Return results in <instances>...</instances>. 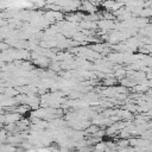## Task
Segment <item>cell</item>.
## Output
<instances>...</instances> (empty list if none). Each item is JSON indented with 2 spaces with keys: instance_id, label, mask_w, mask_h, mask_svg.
<instances>
[{
  "instance_id": "cell-1",
  "label": "cell",
  "mask_w": 152,
  "mask_h": 152,
  "mask_svg": "<svg viewBox=\"0 0 152 152\" xmlns=\"http://www.w3.org/2000/svg\"><path fill=\"white\" fill-rule=\"evenodd\" d=\"M80 10L87 11V12H89L90 14H93V13L96 11V8L94 7V5H93V4H90V2H84V4H82V7H81Z\"/></svg>"
},
{
  "instance_id": "cell-2",
  "label": "cell",
  "mask_w": 152,
  "mask_h": 152,
  "mask_svg": "<svg viewBox=\"0 0 152 152\" xmlns=\"http://www.w3.org/2000/svg\"><path fill=\"white\" fill-rule=\"evenodd\" d=\"M28 126H30V122H28V120H26V119H21V120H19V121L17 122L18 129H26V128H28Z\"/></svg>"
},
{
  "instance_id": "cell-3",
  "label": "cell",
  "mask_w": 152,
  "mask_h": 152,
  "mask_svg": "<svg viewBox=\"0 0 152 152\" xmlns=\"http://www.w3.org/2000/svg\"><path fill=\"white\" fill-rule=\"evenodd\" d=\"M1 152H17V148H15V146H13L11 144H2Z\"/></svg>"
}]
</instances>
